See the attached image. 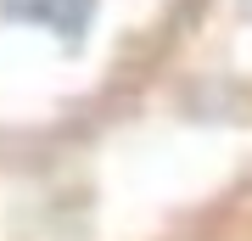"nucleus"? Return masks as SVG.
<instances>
[{
	"mask_svg": "<svg viewBox=\"0 0 252 241\" xmlns=\"http://www.w3.org/2000/svg\"><path fill=\"white\" fill-rule=\"evenodd\" d=\"M0 17L28 34H51L62 45H79L101 17V0H0Z\"/></svg>",
	"mask_w": 252,
	"mask_h": 241,
	"instance_id": "1",
	"label": "nucleus"
},
{
	"mask_svg": "<svg viewBox=\"0 0 252 241\" xmlns=\"http://www.w3.org/2000/svg\"><path fill=\"white\" fill-rule=\"evenodd\" d=\"M247 11H252V0H247Z\"/></svg>",
	"mask_w": 252,
	"mask_h": 241,
	"instance_id": "2",
	"label": "nucleus"
}]
</instances>
